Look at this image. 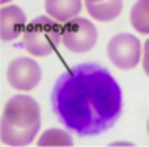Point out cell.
Instances as JSON below:
<instances>
[{"label": "cell", "mask_w": 149, "mask_h": 147, "mask_svg": "<svg viewBox=\"0 0 149 147\" xmlns=\"http://www.w3.org/2000/svg\"><path fill=\"white\" fill-rule=\"evenodd\" d=\"M81 0H46L45 2V9L46 14L54 18V21L58 22H69L70 19L76 18V15L81 12L82 8Z\"/></svg>", "instance_id": "8"}, {"label": "cell", "mask_w": 149, "mask_h": 147, "mask_svg": "<svg viewBox=\"0 0 149 147\" xmlns=\"http://www.w3.org/2000/svg\"><path fill=\"white\" fill-rule=\"evenodd\" d=\"M6 76L12 88L18 91H31L42 79V68L34 59L19 57L9 64Z\"/></svg>", "instance_id": "6"}, {"label": "cell", "mask_w": 149, "mask_h": 147, "mask_svg": "<svg viewBox=\"0 0 149 147\" xmlns=\"http://www.w3.org/2000/svg\"><path fill=\"white\" fill-rule=\"evenodd\" d=\"M107 57L118 68H134L140 59L139 39L128 33H119L113 36L107 43Z\"/></svg>", "instance_id": "5"}, {"label": "cell", "mask_w": 149, "mask_h": 147, "mask_svg": "<svg viewBox=\"0 0 149 147\" xmlns=\"http://www.w3.org/2000/svg\"><path fill=\"white\" fill-rule=\"evenodd\" d=\"M73 144V140L69 134L63 129H58V128H51V129H46L42 137L39 138V146L40 147H49V146H54V147H70Z\"/></svg>", "instance_id": "11"}, {"label": "cell", "mask_w": 149, "mask_h": 147, "mask_svg": "<svg viewBox=\"0 0 149 147\" xmlns=\"http://www.w3.org/2000/svg\"><path fill=\"white\" fill-rule=\"evenodd\" d=\"M51 106L69 131L81 137L100 135L122 113V91L104 67L84 63L55 80Z\"/></svg>", "instance_id": "1"}, {"label": "cell", "mask_w": 149, "mask_h": 147, "mask_svg": "<svg viewBox=\"0 0 149 147\" xmlns=\"http://www.w3.org/2000/svg\"><path fill=\"white\" fill-rule=\"evenodd\" d=\"M86 10L98 21H112L122 10V0H86Z\"/></svg>", "instance_id": "9"}, {"label": "cell", "mask_w": 149, "mask_h": 147, "mask_svg": "<svg viewBox=\"0 0 149 147\" xmlns=\"http://www.w3.org/2000/svg\"><path fill=\"white\" fill-rule=\"evenodd\" d=\"M61 40L72 52H88L94 48L97 42V28L91 21L76 17L63 26Z\"/></svg>", "instance_id": "4"}, {"label": "cell", "mask_w": 149, "mask_h": 147, "mask_svg": "<svg viewBox=\"0 0 149 147\" xmlns=\"http://www.w3.org/2000/svg\"><path fill=\"white\" fill-rule=\"evenodd\" d=\"M26 14L17 5L5 6L0 10V39L2 42H14L22 36L26 28Z\"/></svg>", "instance_id": "7"}, {"label": "cell", "mask_w": 149, "mask_h": 147, "mask_svg": "<svg viewBox=\"0 0 149 147\" xmlns=\"http://www.w3.org/2000/svg\"><path fill=\"white\" fill-rule=\"evenodd\" d=\"M145 63H143V68H145V71H146V75H148V43L145 45Z\"/></svg>", "instance_id": "12"}, {"label": "cell", "mask_w": 149, "mask_h": 147, "mask_svg": "<svg viewBox=\"0 0 149 147\" xmlns=\"http://www.w3.org/2000/svg\"><path fill=\"white\" fill-rule=\"evenodd\" d=\"M112 146H133L131 143H124V141H119V143H113Z\"/></svg>", "instance_id": "13"}, {"label": "cell", "mask_w": 149, "mask_h": 147, "mask_svg": "<svg viewBox=\"0 0 149 147\" xmlns=\"http://www.w3.org/2000/svg\"><path fill=\"white\" fill-rule=\"evenodd\" d=\"M40 129V107L30 95H15L6 103L0 138L8 146L22 147L30 144Z\"/></svg>", "instance_id": "2"}, {"label": "cell", "mask_w": 149, "mask_h": 147, "mask_svg": "<svg viewBox=\"0 0 149 147\" xmlns=\"http://www.w3.org/2000/svg\"><path fill=\"white\" fill-rule=\"evenodd\" d=\"M131 26L142 34L149 33V2L148 0H140L131 8L130 14Z\"/></svg>", "instance_id": "10"}, {"label": "cell", "mask_w": 149, "mask_h": 147, "mask_svg": "<svg viewBox=\"0 0 149 147\" xmlns=\"http://www.w3.org/2000/svg\"><path fill=\"white\" fill-rule=\"evenodd\" d=\"M63 26L49 17H36L30 21L21 36V46L34 57L55 54L61 45Z\"/></svg>", "instance_id": "3"}]
</instances>
